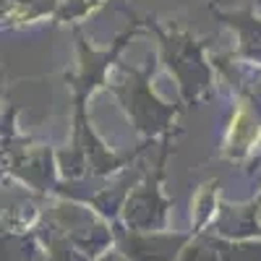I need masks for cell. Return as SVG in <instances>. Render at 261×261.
I'll return each mask as SVG.
<instances>
[{
  "instance_id": "cell-1",
  "label": "cell",
  "mask_w": 261,
  "mask_h": 261,
  "mask_svg": "<svg viewBox=\"0 0 261 261\" xmlns=\"http://www.w3.org/2000/svg\"><path fill=\"white\" fill-rule=\"evenodd\" d=\"M253 136H256V125H253L248 110H246V107H241V113H238V118H235V123H232V136H230V139H232V144H238V146H246V144L253 141Z\"/></svg>"
}]
</instances>
